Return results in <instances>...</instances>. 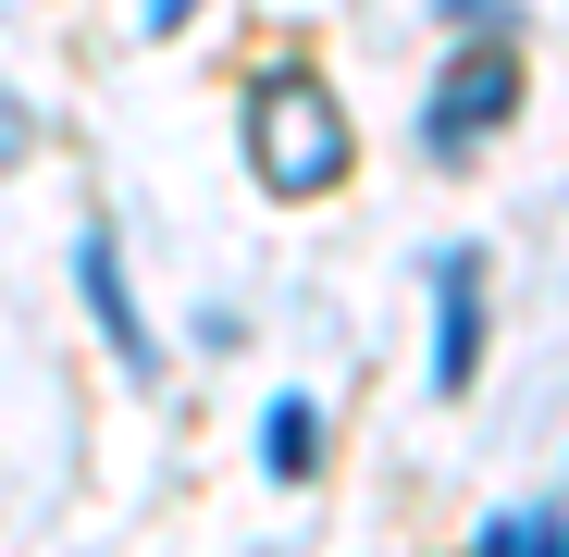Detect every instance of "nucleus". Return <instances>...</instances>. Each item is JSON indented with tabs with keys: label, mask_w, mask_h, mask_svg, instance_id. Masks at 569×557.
<instances>
[{
	"label": "nucleus",
	"mask_w": 569,
	"mask_h": 557,
	"mask_svg": "<svg viewBox=\"0 0 569 557\" xmlns=\"http://www.w3.org/2000/svg\"><path fill=\"white\" fill-rule=\"evenodd\" d=\"M248 173L272 186V199H322V186H347V112L322 100V74H298V62L248 74Z\"/></svg>",
	"instance_id": "nucleus-1"
},
{
	"label": "nucleus",
	"mask_w": 569,
	"mask_h": 557,
	"mask_svg": "<svg viewBox=\"0 0 569 557\" xmlns=\"http://www.w3.org/2000/svg\"><path fill=\"white\" fill-rule=\"evenodd\" d=\"M520 87H532L520 38H458V50L433 62V87H421V149H433V161H470L483 137L520 125Z\"/></svg>",
	"instance_id": "nucleus-2"
},
{
	"label": "nucleus",
	"mask_w": 569,
	"mask_h": 557,
	"mask_svg": "<svg viewBox=\"0 0 569 557\" xmlns=\"http://www.w3.org/2000/svg\"><path fill=\"white\" fill-rule=\"evenodd\" d=\"M483 371V248H433V397H470Z\"/></svg>",
	"instance_id": "nucleus-3"
},
{
	"label": "nucleus",
	"mask_w": 569,
	"mask_h": 557,
	"mask_svg": "<svg viewBox=\"0 0 569 557\" xmlns=\"http://www.w3.org/2000/svg\"><path fill=\"white\" fill-rule=\"evenodd\" d=\"M74 286H87V322H100L112 347H124V385H161V347H149V310H137V286H124V248L87 223L74 236Z\"/></svg>",
	"instance_id": "nucleus-4"
},
{
	"label": "nucleus",
	"mask_w": 569,
	"mask_h": 557,
	"mask_svg": "<svg viewBox=\"0 0 569 557\" xmlns=\"http://www.w3.org/2000/svg\"><path fill=\"white\" fill-rule=\"evenodd\" d=\"M310 458H322V409L310 397H272L260 409V471L272 484H310Z\"/></svg>",
	"instance_id": "nucleus-5"
},
{
	"label": "nucleus",
	"mask_w": 569,
	"mask_h": 557,
	"mask_svg": "<svg viewBox=\"0 0 569 557\" xmlns=\"http://www.w3.org/2000/svg\"><path fill=\"white\" fill-rule=\"evenodd\" d=\"M483 557H557V496H520L483 520Z\"/></svg>",
	"instance_id": "nucleus-6"
},
{
	"label": "nucleus",
	"mask_w": 569,
	"mask_h": 557,
	"mask_svg": "<svg viewBox=\"0 0 569 557\" xmlns=\"http://www.w3.org/2000/svg\"><path fill=\"white\" fill-rule=\"evenodd\" d=\"M433 13H446L458 38H520V13H508V0H433Z\"/></svg>",
	"instance_id": "nucleus-7"
},
{
	"label": "nucleus",
	"mask_w": 569,
	"mask_h": 557,
	"mask_svg": "<svg viewBox=\"0 0 569 557\" xmlns=\"http://www.w3.org/2000/svg\"><path fill=\"white\" fill-rule=\"evenodd\" d=\"M186 13H199V0H137V26H149V38H173Z\"/></svg>",
	"instance_id": "nucleus-8"
},
{
	"label": "nucleus",
	"mask_w": 569,
	"mask_h": 557,
	"mask_svg": "<svg viewBox=\"0 0 569 557\" xmlns=\"http://www.w3.org/2000/svg\"><path fill=\"white\" fill-rule=\"evenodd\" d=\"M13 149H26V112H0V161H13Z\"/></svg>",
	"instance_id": "nucleus-9"
}]
</instances>
